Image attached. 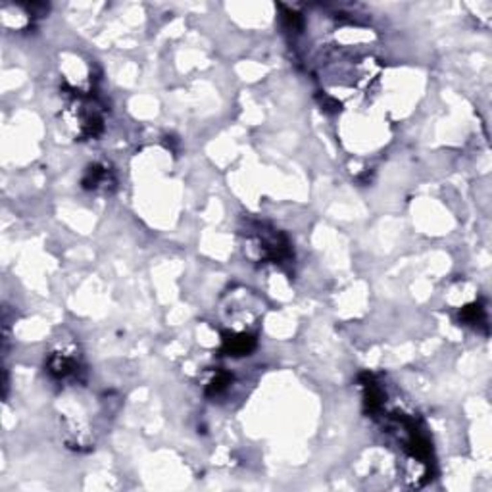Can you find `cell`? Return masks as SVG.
I'll return each mask as SVG.
<instances>
[{
    "instance_id": "cell-1",
    "label": "cell",
    "mask_w": 492,
    "mask_h": 492,
    "mask_svg": "<svg viewBox=\"0 0 492 492\" xmlns=\"http://www.w3.org/2000/svg\"><path fill=\"white\" fill-rule=\"evenodd\" d=\"M114 185L112 169L106 164H94L87 169V175L83 177V187L89 190H101Z\"/></svg>"
},
{
    "instance_id": "cell-2",
    "label": "cell",
    "mask_w": 492,
    "mask_h": 492,
    "mask_svg": "<svg viewBox=\"0 0 492 492\" xmlns=\"http://www.w3.org/2000/svg\"><path fill=\"white\" fill-rule=\"evenodd\" d=\"M254 347H256V339H254L252 335H246V333L225 335V339H224L225 354L246 356L248 352H252Z\"/></svg>"
},
{
    "instance_id": "cell-3",
    "label": "cell",
    "mask_w": 492,
    "mask_h": 492,
    "mask_svg": "<svg viewBox=\"0 0 492 492\" xmlns=\"http://www.w3.org/2000/svg\"><path fill=\"white\" fill-rule=\"evenodd\" d=\"M48 371L52 377L56 379H67L73 377L79 369H77V360L67 354H52L48 358Z\"/></svg>"
},
{
    "instance_id": "cell-4",
    "label": "cell",
    "mask_w": 492,
    "mask_h": 492,
    "mask_svg": "<svg viewBox=\"0 0 492 492\" xmlns=\"http://www.w3.org/2000/svg\"><path fill=\"white\" fill-rule=\"evenodd\" d=\"M462 319L465 321V323H471V325H479V323H485V308L479 304H473V306H467V308H463L462 311Z\"/></svg>"
},
{
    "instance_id": "cell-5",
    "label": "cell",
    "mask_w": 492,
    "mask_h": 492,
    "mask_svg": "<svg viewBox=\"0 0 492 492\" xmlns=\"http://www.w3.org/2000/svg\"><path fill=\"white\" fill-rule=\"evenodd\" d=\"M229 381H231V377H229V373H224V371H219V373H216V377L212 379L210 383H208V387H206V392L210 394V396H217V394H221V392L227 389V384H229Z\"/></svg>"
}]
</instances>
